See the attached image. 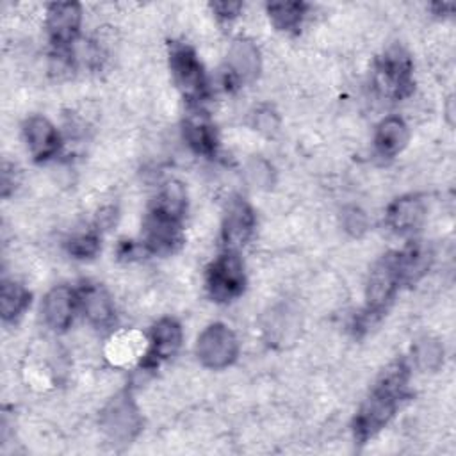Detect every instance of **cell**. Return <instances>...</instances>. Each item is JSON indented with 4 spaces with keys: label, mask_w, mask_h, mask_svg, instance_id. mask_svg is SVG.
I'll list each match as a JSON object with an SVG mask.
<instances>
[{
    "label": "cell",
    "mask_w": 456,
    "mask_h": 456,
    "mask_svg": "<svg viewBox=\"0 0 456 456\" xmlns=\"http://www.w3.org/2000/svg\"><path fill=\"white\" fill-rule=\"evenodd\" d=\"M408 381L410 367L403 358L392 362L379 374L376 385L353 419V435L358 444H365L392 420L401 403L410 394Z\"/></svg>",
    "instance_id": "obj_1"
},
{
    "label": "cell",
    "mask_w": 456,
    "mask_h": 456,
    "mask_svg": "<svg viewBox=\"0 0 456 456\" xmlns=\"http://www.w3.org/2000/svg\"><path fill=\"white\" fill-rule=\"evenodd\" d=\"M403 287V278L399 271L397 251L383 255L372 267L365 289V308L358 317L356 328L365 330L376 322L394 301L397 290Z\"/></svg>",
    "instance_id": "obj_2"
},
{
    "label": "cell",
    "mask_w": 456,
    "mask_h": 456,
    "mask_svg": "<svg viewBox=\"0 0 456 456\" xmlns=\"http://www.w3.org/2000/svg\"><path fill=\"white\" fill-rule=\"evenodd\" d=\"M185 212L153 200L144 219V248L148 253L167 255L183 242L182 221Z\"/></svg>",
    "instance_id": "obj_3"
},
{
    "label": "cell",
    "mask_w": 456,
    "mask_h": 456,
    "mask_svg": "<svg viewBox=\"0 0 456 456\" xmlns=\"http://www.w3.org/2000/svg\"><path fill=\"white\" fill-rule=\"evenodd\" d=\"M374 86L381 96L404 100L413 93V62L401 46L388 48L376 62Z\"/></svg>",
    "instance_id": "obj_4"
},
{
    "label": "cell",
    "mask_w": 456,
    "mask_h": 456,
    "mask_svg": "<svg viewBox=\"0 0 456 456\" xmlns=\"http://www.w3.org/2000/svg\"><path fill=\"white\" fill-rule=\"evenodd\" d=\"M169 69L178 91L189 103H198L207 96V75L194 48L185 43H171Z\"/></svg>",
    "instance_id": "obj_5"
},
{
    "label": "cell",
    "mask_w": 456,
    "mask_h": 456,
    "mask_svg": "<svg viewBox=\"0 0 456 456\" xmlns=\"http://www.w3.org/2000/svg\"><path fill=\"white\" fill-rule=\"evenodd\" d=\"M205 287L212 301L230 303L246 289V274L237 251H224L207 269Z\"/></svg>",
    "instance_id": "obj_6"
},
{
    "label": "cell",
    "mask_w": 456,
    "mask_h": 456,
    "mask_svg": "<svg viewBox=\"0 0 456 456\" xmlns=\"http://www.w3.org/2000/svg\"><path fill=\"white\" fill-rule=\"evenodd\" d=\"M100 422L112 444H130L142 429V417L128 390L119 392L107 403Z\"/></svg>",
    "instance_id": "obj_7"
},
{
    "label": "cell",
    "mask_w": 456,
    "mask_h": 456,
    "mask_svg": "<svg viewBox=\"0 0 456 456\" xmlns=\"http://www.w3.org/2000/svg\"><path fill=\"white\" fill-rule=\"evenodd\" d=\"M196 356L207 369H226L239 356V340L226 324H208L196 340Z\"/></svg>",
    "instance_id": "obj_8"
},
{
    "label": "cell",
    "mask_w": 456,
    "mask_h": 456,
    "mask_svg": "<svg viewBox=\"0 0 456 456\" xmlns=\"http://www.w3.org/2000/svg\"><path fill=\"white\" fill-rule=\"evenodd\" d=\"M82 9L77 2H53L46 9V32L59 53H68L78 37Z\"/></svg>",
    "instance_id": "obj_9"
},
{
    "label": "cell",
    "mask_w": 456,
    "mask_h": 456,
    "mask_svg": "<svg viewBox=\"0 0 456 456\" xmlns=\"http://www.w3.org/2000/svg\"><path fill=\"white\" fill-rule=\"evenodd\" d=\"M255 223L256 219L251 205L244 198L233 196L226 205L221 224V239L224 248L228 251H237L242 248L249 240Z\"/></svg>",
    "instance_id": "obj_10"
},
{
    "label": "cell",
    "mask_w": 456,
    "mask_h": 456,
    "mask_svg": "<svg viewBox=\"0 0 456 456\" xmlns=\"http://www.w3.org/2000/svg\"><path fill=\"white\" fill-rule=\"evenodd\" d=\"M260 73V52L256 45L248 37H237L226 57V71H224V84L230 86H242L251 84L256 80Z\"/></svg>",
    "instance_id": "obj_11"
},
{
    "label": "cell",
    "mask_w": 456,
    "mask_h": 456,
    "mask_svg": "<svg viewBox=\"0 0 456 456\" xmlns=\"http://www.w3.org/2000/svg\"><path fill=\"white\" fill-rule=\"evenodd\" d=\"M183 331L176 319L162 317L150 330V346L142 360L144 369H155L175 356L182 346Z\"/></svg>",
    "instance_id": "obj_12"
},
{
    "label": "cell",
    "mask_w": 456,
    "mask_h": 456,
    "mask_svg": "<svg viewBox=\"0 0 456 456\" xmlns=\"http://www.w3.org/2000/svg\"><path fill=\"white\" fill-rule=\"evenodd\" d=\"M78 308V294L68 285H57L43 299L41 312L46 326L57 333L66 331Z\"/></svg>",
    "instance_id": "obj_13"
},
{
    "label": "cell",
    "mask_w": 456,
    "mask_h": 456,
    "mask_svg": "<svg viewBox=\"0 0 456 456\" xmlns=\"http://www.w3.org/2000/svg\"><path fill=\"white\" fill-rule=\"evenodd\" d=\"M385 219L394 233L411 235L426 219V203L419 194H404L388 205Z\"/></svg>",
    "instance_id": "obj_14"
},
{
    "label": "cell",
    "mask_w": 456,
    "mask_h": 456,
    "mask_svg": "<svg viewBox=\"0 0 456 456\" xmlns=\"http://www.w3.org/2000/svg\"><path fill=\"white\" fill-rule=\"evenodd\" d=\"M23 137L34 160L45 162L61 150V135L45 116H30L23 123Z\"/></svg>",
    "instance_id": "obj_15"
},
{
    "label": "cell",
    "mask_w": 456,
    "mask_h": 456,
    "mask_svg": "<svg viewBox=\"0 0 456 456\" xmlns=\"http://www.w3.org/2000/svg\"><path fill=\"white\" fill-rule=\"evenodd\" d=\"M78 294V306L82 308L86 319L98 330L112 326L116 310L110 294L100 283H84Z\"/></svg>",
    "instance_id": "obj_16"
},
{
    "label": "cell",
    "mask_w": 456,
    "mask_h": 456,
    "mask_svg": "<svg viewBox=\"0 0 456 456\" xmlns=\"http://www.w3.org/2000/svg\"><path fill=\"white\" fill-rule=\"evenodd\" d=\"M183 139L189 148L203 157H214L219 146L216 126L210 116L200 109L191 110L183 119Z\"/></svg>",
    "instance_id": "obj_17"
},
{
    "label": "cell",
    "mask_w": 456,
    "mask_h": 456,
    "mask_svg": "<svg viewBox=\"0 0 456 456\" xmlns=\"http://www.w3.org/2000/svg\"><path fill=\"white\" fill-rule=\"evenodd\" d=\"M410 139L408 125L399 116H387L379 121L374 134L376 153L383 159H394L399 155Z\"/></svg>",
    "instance_id": "obj_18"
},
{
    "label": "cell",
    "mask_w": 456,
    "mask_h": 456,
    "mask_svg": "<svg viewBox=\"0 0 456 456\" xmlns=\"http://www.w3.org/2000/svg\"><path fill=\"white\" fill-rule=\"evenodd\" d=\"M397 260H399L403 285H411L428 273L433 262V253L426 244L419 240H411L408 246L397 251Z\"/></svg>",
    "instance_id": "obj_19"
},
{
    "label": "cell",
    "mask_w": 456,
    "mask_h": 456,
    "mask_svg": "<svg viewBox=\"0 0 456 456\" xmlns=\"http://www.w3.org/2000/svg\"><path fill=\"white\" fill-rule=\"evenodd\" d=\"M30 305V292L18 281L4 280L0 287V314L5 322H14Z\"/></svg>",
    "instance_id": "obj_20"
},
{
    "label": "cell",
    "mask_w": 456,
    "mask_h": 456,
    "mask_svg": "<svg viewBox=\"0 0 456 456\" xmlns=\"http://www.w3.org/2000/svg\"><path fill=\"white\" fill-rule=\"evenodd\" d=\"M308 5L305 2H271L265 5L271 23L283 32L297 30Z\"/></svg>",
    "instance_id": "obj_21"
},
{
    "label": "cell",
    "mask_w": 456,
    "mask_h": 456,
    "mask_svg": "<svg viewBox=\"0 0 456 456\" xmlns=\"http://www.w3.org/2000/svg\"><path fill=\"white\" fill-rule=\"evenodd\" d=\"M413 360L420 370H436L444 362V346L438 338L422 337L413 346Z\"/></svg>",
    "instance_id": "obj_22"
},
{
    "label": "cell",
    "mask_w": 456,
    "mask_h": 456,
    "mask_svg": "<svg viewBox=\"0 0 456 456\" xmlns=\"http://www.w3.org/2000/svg\"><path fill=\"white\" fill-rule=\"evenodd\" d=\"M66 248L75 258H93L100 249V239L94 233H78L68 240Z\"/></svg>",
    "instance_id": "obj_23"
},
{
    "label": "cell",
    "mask_w": 456,
    "mask_h": 456,
    "mask_svg": "<svg viewBox=\"0 0 456 456\" xmlns=\"http://www.w3.org/2000/svg\"><path fill=\"white\" fill-rule=\"evenodd\" d=\"M342 224L347 233L353 237H360L367 230V216L358 207H347L342 212Z\"/></svg>",
    "instance_id": "obj_24"
},
{
    "label": "cell",
    "mask_w": 456,
    "mask_h": 456,
    "mask_svg": "<svg viewBox=\"0 0 456 456\" xmlns=\"http://www.w3.org/2000/svg\"><path fill=\"white\" fill-rule=\"evenodd\" d=\"M255 126L258 132H262L265 135H273L280 126V119L271 109L264 107L255 112Z\"/></svg>",
    "instance_id": "obj_25"
},
{
    "label": "cell",
    "mask_w": 456,
    "mask_h": 456,
    "mask_svg": "<svg viewBox=\"0 0 456 456\" xmlns=\"http://www.w3.org/2000/svg\"><path fill=\"white\" fill-rule=\"evenodd\" d=\"M248 175L251 176L253 183L256 185H269L271 183V175H273V169L271 166L265 162V160H253L248 167Z\"/></svg>",
    "instance_id": "obj_26"
},
{
    "label": "cell",
    "mask_w": 456,
    "mask_h": 456,
    "mask_svg": "<svg viewBox=\"0 0 456 456\" xmlns=\"http://www.w3.org/2000/svg\"><path fill=\"white\" fill-rule=\"evenodd\" d=\"M210 9L221 21H230L240 14L242 4L240 2H214V4H210Z\"/></svg>",
    "instance_id": "obj_27"
},
{
    "label": "cell",
    "mask_w": 456,
    "mask_h": 456,
    "mask_svg": "<svg viewBox=\"0 0 456 456\" xmlns=\"http://www.w3.org/2000/svg\"><path fill=\"white\" fill-rule=\"evenodd\" d=\"M431 9H433L435 14H438V16H447V14H452L454 4H452V2H436V4L431 5Z\"/></svg>",
    "instance_id": "obj_28"
}]
</instances>
